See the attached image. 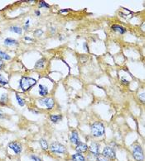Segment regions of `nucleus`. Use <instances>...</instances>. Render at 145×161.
I'll list each match as a JSON object with an SVG mask.
<instances>
[{"label": "nucleus", "mask_w": 145, "mask_h": 161, "mask_svg": "<svg viewBox=\"0 0 145 161\" xmlns=\"http://www.w3.org/2000/svg\"><path fill=\"white\" fill-rule=\"evenodd\" d=\"M4 44L6 46H15V45H18V41L12 38H6L4 40Z\"/></svg>", "instance_id": "16"}, {"label": "nucleus", "mask_w": 145, "mask_h": 161, "mask_svg": "<svg viewBox=\"0 0 145 161\" xmlns=\"http://www.w3.org/2000/svg\"><path fill=\"white\" fill-rule=\"evenodd\" d=\"M72 161H86V158L80 153H76L71 156Z\"/></svg>", "instance_id": "12"}, {"label": "nucleus", "mask_w": 145, "mask_h": 161, "mask_svg": "<svg viewBox=\"0 0 145 161\" xmlns=\"http://www.w3.org/2000/svg\"><path fill=\"white\" fill-rule=\"evenodd\" d=\"M139 97L141 98V100H142V102H144V93H142V94H140Z\"/></svg>", "instance_id": "29"}, {"label": "nucleus", "mask_w": 145, "mask_h": 161, "mask_svg": "<svg viewBox=\"0 0 145 161\" xmlns=\"http://www.w3.org/2000/svg\"><path fill=\"white\" fill-rule=\"evenodd\" d=\"M90 130L93 136L95 137H100L105 134V127L101 122H95L91 125Z\"/></svg>", "instance_id": "2"}, {"label": "nucleus", "mask_w": 145, "mask_h": 161, "mask_svg": "<svg viewBox=\"0 0 145 161\" xmlns=\"http://www.w3.org/2000/svg\"><path fill=\"white\" fill-rule=\"evenodd\" d=\"M36 14H37V16H39L41 13H40V12H39V11H37V12H36Z\"/></svg>", "instance_id": "31"}, {"label": "nucleus", "mask_w": 145, "mask_h": 161, "mask_svg": "<svg viewBox=\"0 0 145 161\" xmlns=\"http://www.w3.org/2000/svg\"><path fill=\"white\" fill-rule=\"evenodd\" d=\"M49 149L51 151L55 153V154H66V148L62 144L57 142H54L51 144Z\"/></svg>", "instance_id": "3"}, {"label": "nucleus", "mask_w": 145, "mask_h": 161, "mask_svg": "<svg viewBox=\"0 0 145 161\" xmlns=\"http://www.w3.org/2000/svg\"><path fill=\"white\" fill-rule=\"evenodd\" d=\"M70 141L74 145H77L80 140H79V135L76 130H72L71 135H70Z\"/></svg>", "instance_id": "9"}, {"label": "nucleus", "mask_w": 145, "mask_h": 161, "mask_svg": "<svg viewBox=\"0 0 145 161\" xmlns=\"http://www.w3.org/2000/svg\"><path fill=\"white\" fill-rule=\"evenodd\" d=\"M8 80L5 79L3 77L2 74H0V84H2V85H6V84H8Z\"/></svg>", "instance_id": "23"}, {"label": "nucleus", "mask_w": 145, "mask_h": 161, "mask_svg": "<svg viewBox=\"0 0 145 161\" xmlns=\"http://www.w3.org/2000/svg\"><path fill=\"white\" fill-rule=\"evenodd\" d=\"M11 59L9 55H8L7 53L3 52L0 50V60H9Z\"/></svg>", "instance_id": "20"}, {"label": "nucleus", "mask_w": 145, "mask_h": 161, "mask_svg": "<svg viewBox=\"0 0 145 161\" xmlns=\"http://www.w3.org/2000/svg\"><path fill=\"white\" fill-rule=\"evenodd\" d=\"M39 143H40L41 146H42V148L44 150H47L48 149H49V146H48V144H47V141H46L45 139H41L39 140Z\"/></svg>", "instance_id": "18"}, {"label": "nucleus", "mask_w": 145, "mask_h": 161, "mask_svg": "<svg viewBox=\"0 0 145 161\" xmlns=\"http://www.w3.org/2000/svg\"><path fill=\"white\" fill-rule=\"evenodd\" d=\"M42 33H43V31H42V30H40V29H38V30H37V31H35V35H36V36H41Z\"/></svg>", "instance_id": "26"}, {"label": "nucleus", "mask_w": 145, "mask_h": 161, "mask_svg": "<svg viewBox=\"0 0 145 161\" xmlns=\"http://www.w3.org/2000/svg\"><path fill=\"white\" fill-rule=\"evenodd\" d=\"M5 118V114L3 113L2 110H0V118L2 119V118Z\"/></svg>", "instance_id": "27"}, {"label": "nucleus", "mask_w": 145, "mask_h": 161, "mask_svg": "<svg viewBox=\"0 0 145 161\" xmlns=\"http://www.w3.org/2000/svg\"><path fill=\"white\" fill-rule=\"evenodd\" d=\"M112 29L114 30V31H117V32H120V34H123L126 30L123 27H121V26H119V25H113L112 26Z\"/></svg>", "instance_id": "15"}, {"label": "nucleus", "mask_w": 145, "mask_h": 161, "mask_svg": "<svg viewBox=\"0 0 145 161\" xmlns=\"http://www.w3.org/2000/svg\"><path fill=\"white\" fill-rule=\"evenodd\" d=\"M39 7H40V8H42V7H45V8H49V5H48V4H47L46 3H45L44 1H42V2H40Z\"/></svg>", "instance_id": "25"}, {"label": "nucleus", "mask_w": 145, "mask_h": 161, "mask_svg": "<svg viewBox=\"0 0 145 161\" xmlns=\"http://www.w3.org/2000/svg\"><path fill=\"white\" fill-rule=\"evenodd\" d=\"M102 155L105 156L106 158H108L109 159H116V154H115L114 150L110 146H105L102 151Z\"/></svg>", "instance_id": "5"}, {"label": "nucleus", "mask_w": 145, "mask_h": 161, "mask_svg": "<svg viewBox=\"0 0 145 161\" xmlns=\"http://www.w3.org/2000/svg\"><path fill=\"white\" fill-rule=\"evenodd\" d=\"M39 103L42 105L46 106L47 109H52L55 105V102L52 98H44L42 99L39 100Z\"/></svg>", "instance_id": "7"}, {"label": "nucleus", "mask_w": 145, "mask_h": 161, "mask_svg": "<svg viewBox=\"0 0 145 161\" xmlns=\"http://www.w3.org/2000/svg\"><path fill=\"white\" fill-rule=\"evenodd\" d=\"M89 153H91L93 155H98L99 154V145L96 142H92L90 144V146H88Z\"/></svg>", "instance_id": "8"}, {"label": "nucleus", "mask_w": 145, "mask_h": 161, "mask_svg": "<svg viewBox=\"0 0 145 161\" xmlns=\"http://www.w3.org/2000/svg\"><path fill=\"white\" fill-rule=\"evenodd\" d=\"M38 93H39V95H40V96H46V95L48 94V89H47V87L44 86L42 84H40V85H39Z\"/></svg>", "instance_id": "11"}, {"label": "nucleus", "mask_w": 145, "mask_h": 161, "mask_svg": "<svg viewBox=\"0 0 145 161\" xmlns=\"http://www.w3.org/2000/svg\"><path fill=\"white\" fill-rule=\"evenodd\" d=\"M45 64H46V60L44 58L38 60L37 63H36V65H35V69H42L45 66Z\"/></svg>", "instance_id": "13"}, {"label": "nucleus", "mask_w": 145, "mask_h": 161, "mask_svg": "<svg viewBox=\"0 0 145 161\" xmlns=\"http://www.w3.org/2000/svg\"><path fill=\"white\" fill-rule=\"evenodd\" d=\"M76 150L77 153H85L88 150V146H87L86 143L83 142H79L76 145Z\"/></svg>", "instance_id": "10"}, {"label": "nucleus", "mask_w": 145, "mask_h": 161, "mask_svg": "<svg viewBox=\"0 0 145 161\" xmlns=\"http://www.w3.org/2000/svg\"><path fill=\"white\" fill-rule=\"evenodd\" d=\"M30 159L32 161H42V159H40V157H38L36 155H30Z\"/></svg>", "instance_id": "24"}, {"label": "nucleus", "mask_w": 145, "mask_h": 161, "mask_svg": "<svg viewBox=\"0 0 145 161\" xmlns=\"http://www.w3.org/2000/svg\"><path fill=\"white\" fill-rule=\"evenodd\" d=\"M62 115H51V117H50V119H51V121L54 122V123H56V122H58L60 120H62Z\"/></svg>", "instance_id": "17"}, {"label": "nucleus", "mask_w": 145, "mask_h": 161, "mask_svg": "<svg viewBox=\"0 0 145 161\" xmlns=\"http://www.w3.org/2000/svg\"><path fill=\"white\" fill-rule=\"evenodd\" d=\"M3 66H4V63L2 61V60H0V70H1V69H3Z\"/></svg>", "instance_id": "28"}, {"label": "nucleus", "mask_w": 145, "mask_h": 161, "mask_svg": "<svg viewBox=\"0 0 145 161\" xmlns=\"http://www.w3.org/2000/svg\"><path fill=\"white\" fill-rule=\"evenodd\" d=\"M8 102V94L3 93L0 98V105H6Z\"/></svg>", "instance_id": "14"}, {"label": "nucleus", "mask_w": 145, "mask_h": 161, "mask_svg": "<svg viewBox=\"0 0 145 161\" xmlns=\"http://www.w3.org/2000/svg\"><path fill=\"white\" fill-rule=\"evenodd\" d=\"M96 161H110V159L108 158H106L105 156H104L102 154L101 155L99 154L96 157Z\"/></svg>", "instance_id": "22"}, {"label": "nucleus", "mask_w": 145, "mask_h": 161, "mask_svg": "<svg viewBox=\"0 0 145 161\" xmlns=\"http://www.w3.org/2000/svg\"><path fill=\"white\" fill-rule=\"evenodd\" d=\"M8 148H10L13 152L15 153L16 155L20 154L22 150V146L18 141H12V142L8 143Z\"/></svg>", "instance_id": "6"}, {"label": "nucleus", "mask_w": 145, "mask_h": 161, "mask_svg": "<svg viewBox=\"0 0 145 161\" xmlns=\"http://www.w3.org/2000/svg\"><path fill=\"white\" fill-rule=\"evenodd\" d=\"M37 84V80L34 79L33 78L30 77H22L19 80V87L22 91H28Z\"/></svg>", "instance_id": "1"}, {"label": "nucleus", "mask_w": 145, "mask_h": 161, "mask_svg": "<svg viewBox=\"0 0 145 161\" xmlns=\"http://www.w3.org/2000/svg\"><path fill=\"white\" fill-rule=\"evenodd\" d=\"M10 31H13V32H16L18 34H22V28H20L19 27H17V26H13V27H10Z\"/></svg>", "instance_id": "19"}, {"label": "nucleus", "mask_w": 145, "mask_h": 161, "mask_svg": "<svg viewBox=\"0 0 145 161\" xmlns=\"http://www.w3.org/2000/svg\"><path fill=\"white\" fill-rule=\"evenodd\" d=\"M16 98H17V101H18V103H19V105L22 107V106L25 105V101L23 99L21 98V97L19 96V94H16Z\"/></svg>", "instance_id": "21"}, {"label": "nucleus", "mask_w": 145, "mask_h": 161, "mask_svg": "<svg viewBox=\"0 0 145 161\" xmlns=\"http://www.w3.org/2000/svg\"><path fill=\"white\" fill-rule=\"evenodd\" d=\"M133 156L136 161H143L144 155L143 149L139 145H136L133 149Z\"/></svg>", "instance_id": "4"}, {"label": "nucleus", "mask_w": 145, "mask_h": 161, "mask_svg": "<svg viewBox=\"0 0 145 161\" xmlns=\"http://www.w3.org/2000/svg\"><path fill=\"white\" fill-rule=\"evenodd\" d=\"M121 81H122V83H123V84H129V81L125 80L124 79H121Z\"/></svg>", "instance_id": "30"}]
</instances>
